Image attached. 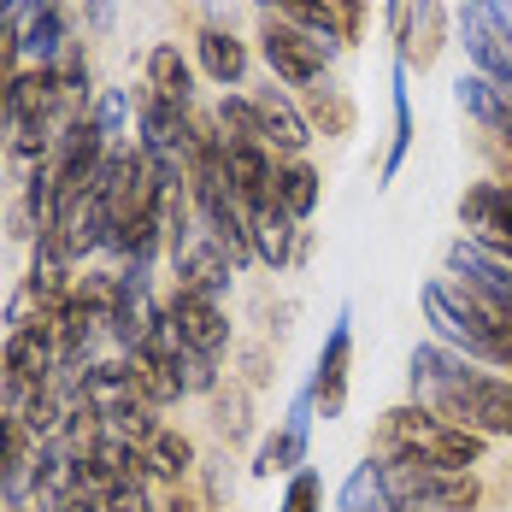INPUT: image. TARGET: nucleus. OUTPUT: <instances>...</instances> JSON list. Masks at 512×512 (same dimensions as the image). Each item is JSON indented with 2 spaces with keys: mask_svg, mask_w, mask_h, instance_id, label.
Returning a JSON list of instances; mask_svg holds the SVG:
<instances>
[{
  "mask_svg": "<svg viewBox=\"0 0 512 512\" xmlns=\"http://www.w3.org/2000/svg\"><path fill=\"white\" fill-rule=\"evenodd\" d=\"M418 307L442 348L477 359V365H495V371H512V318L495 312L483 295H471L454 277H430L418 289Z\"/></svg>",
  "mask_w": 512,
  "mask_h": 512,
  "instance_id": "obj_2",
  "label": "nucleus"
},
{
  "mask_svg": "<svg viewBox=\"0 0 512 512\" xmlns=\"http://www.w3.org/2000/svg\"><path fill=\"white\" fill-rule=\"evenodd\" d=\"M448 277L465 283L471 295H483L495 312H507V318H512V265H507V259L483 254L477 242L454 236V242H448Z\"/></svg>",
  "mask_w": 512,
  "mask_h": 512,
  "instance_id": "obj_11",
  "label": "nucleus"
},
{
  "mask_svg": "<svg viewBox=\"0 0 512 512\" xmlns=\"http://www.w3.org/2000/svg\"><path fill=\"white\" fill-rule=\"evenodd\" d=\"M336 507H342V512H395V507H389V489H383V460H377V454H371V460H359L354 471H348V483H342Z\"/></svg>",
  "mask_w": 512,
  "mask_h": 512,
  "instance_id": "obj_26",
  "label": "nucleus"
},
{
  "mask_svg": "<svg viewBox=\"0 0 512 512\" xmlns=\"http://www.w3.org/2000/svg\"><path fill=\"white\" fill-rule=\"evenodd\" d=\"M383 460V489L395 512H477L483 483L477 471H448L418 454H377Z\"/></svg>",
  "mask_w": 512,
  "mask_h": 512,
  "instance_id": "obj_4",
  "label": "nucleus"
},
{
  "mask_svg": "<svg viewBox=\"0 0 512 512\" xmlns=\"http://www.w3.org/2000/svg\"><path fill=\"white\" fill-rule=\"evenodd\" d=\"M12 401H18V377H12V365L0 354V412H12Z\"/></svg>",
  "mask_w": 512,
  "mask_h": 512,
  "instance_id": "obj_36",
  "label": "nucleus"
},
{
  "mask_svg": "<svg viewBox=\"0 0 512 512\" xmlns=\"http://www.w3.org/2000/svg\"><path fill=\"white\" fill-rule=\"evenodd\" d=\"M201 483H206V507L212 512L230 507V495H236V483H230V460H201Z\"/></svg>",
  "mask_w": 512,
  "mask_h": 512,
  "instance_id": "obj_31",
  "label": "nucleus"
},
{
  "mask_svg": "<svg viewBox=\"0 0 512 512\" xmlns=\"http://www.w3.org/2000/svg\"><path fill=\"white\" fill-rule=\"evenodd\" d=\"M112 18H118V12H112V0H83V24H89L95 36L112 30Z\"/></svg>",
  "mask_w": 512,
  "mask_h": 512,
  "instance_id": "obj_34",
  "label": "nucleus"
},
{
  "mask_svg": "<svg viewBox=\"0 0 512 512\" xmlns=\"http://www.w3.org/2000/svg\"><path fill=\"white\" fill-rule=\"evenodd\" d=\"M407 18H412V0H383V24H389V36H395V42L407 36Z\"/></svg>",
  "mask_w": 512,
  "mask_h": 512,
  "instance_id": "obj_35",
  "label": "nucleus"
},
{
  "mask_svg": "<svg viewBox=\"0 0 512 512\" xmlns=\"http://www.w3.org/2000/svg\"><path fill=\"white\" fill-rule=\"evenodd\" d=\"M159 512H212V507H206V495H195V489L183 483V489H171V495H165V507H159Z\"/></svg>",
  "mask_w": 512,
  "mask_h": 512,
  "instance_id": "obj_33",
  "label": "nucleus"
},
{
  "mask_svg": "<svg viewBox=\"0 0 512 512\" xmlns=\"http://www.w3.org/2000/svg\"><path fill=\"white\" fill-rule=\"evenodd\" d=\"M295 101H301V118L312 124V136H330V142L354 136L359 106H354V95H348L330 71H324V77H312L307 89H295Z\"/></svg>",
  "mask_w": 512,
  "mask_h": 512,
  "instance_id": "obj_13",
  "label": "nucleus"
},
{
  "mask_svg": "<svg viewBox=\"0 0 512 512\" xmlns=\"http://www.w3.org/2000/svg\"><path fill=\"white\" fill-rule=\"evenodd\" d=\"M224 171H230V189H236V201H242L248 224H254V212L271 206L277 154H271V148H259V142H224Z\"/></svg>",
  "mask_w": 512,
  "mask_h": 512,
  "instance_id": "obj_12",
  "label": "nucleus"
},
{
  "mask_svg": "<svg viewBox=\"0 0 512 512\" xmlns=\"http://www.w3.org/2000/svg\"><path fill=\"white\" fill-rule=\"evenodd\" d=\"M171 371H177V383H183V395H212L218 383H224V359H206L195 348H171Z\"/></svg>",
  "mask_w": 512,
  "mask_h": 512,
  "instance_id": "obj_28",
  "label": "nucleus"
},
{
  "mask_svg": "<svg viewBox=\"0 0 512 512\" xmlns=\"http://www.w3.org/2000/svg\"><path fill=\"white\" fill-rule=\"evenodd\" d=\"M448 42V6L442 0H412V18H407V36L395 42V59L407 71H430L436 53Z\"/></svg>",
  "mask_w": 512,
  "mask_h": 512,
  "instance_id": "obj_20",
  "label": "nucleus"
},
{
  "mask_svg": "<svg viewBox=\"0 0 512 512\" xmlns=\"http://www.w3.org/2000/svg\"><path fill=\"white\" fill-rule=\"evenodd\" d=\"M106 512H159V501L148 495V483H112L101 495Z\"/></svg>",
  "mask_w": 512,
  "mask_h": 512,
  "instance_id": "obj_30",
  "label": "nucleus"
},
{
  "mask_svg": "<svg viewBox=\"0 0 512 512\" xmlns=\"http://www.w3.org/2000/svg\"><path fill=\"white\" fill-rule=\"evenodd\" d=\"M277 512H324V477L301 465V471H289V483H283V507Z\"/></svg>",
  "mask_w": 512,
  "mask_h": 512,
  "instance_id": "obj_29",
  "label": "nucleus"
},
{
  "mask_svg": "<svg viewBox=\"0 0 512 512\" xmlns=\"http://www.w3.org/2000/svg\"><path fill=\"white\" fill-rule=\"evenodd\" d=\"M42 6H48V0H0V24H6V30H24Z\"/></svg>",
  "mask_w": 512,
  "mask_h": 512,
  "instance_id": "obj_32",
  "label": "nucleus"
},
{
  "mask_svg": "<svg viewBox=\"0 0 512 512\" xmlns=\"http://www.w3.org/2000/svg\"><path fill=\"white\" fill-rule=\"evenodd\" d=\"M142 89H148V95H159L165 106H183V112H195V65L183 59V48H177V42H154V48H148Z\"/></svg>",
  "mask_w": 512,
  "mask_h": 512,
  "instance_id": "obj_18",
  "label": "nucleus"
},
{
  "mask_svg": "<svg viewBox=\"0 0 512 512\" xmlns=\"http://www.w3.org/2000/svg\"><path fill=\"white\" fill-rule=\"evenodd\" d=\"M254 6H259V12H271V0H254Z\"/></svg>",
  "mask_w": 512,
  "mask_h": 512,
  "instance_id": "obj_38",
  "label": "nucleus"
},
{
  "mask_svg": "<svg viewBox=\"0 0 512 512\" xmlns=\"http://www.w3.org/2000/svg\"><path fill=\"white\" fill-rule=\"evenodd\" d=\"M312 418H318V407H312V383H301V389H295V401H289V412L277 418V430L259 442L254 477H277V471H301V465H307Z\"/></svg>",
  "mask_w": 512,
  "mask_h": 512,
  "instance_id": "obj_10",
  "label": "nucleus"
},
{
  "mask_svg": "<svg viewBox=\"0 0 512 512\" xmlns=\"http://www.w3.org/2000/svg\"><path fill=\"white\" fill-rule=\"evenodd\" d=\"M460 230H465V242H477L483 254L512 265V189L507 183H495V177L471 183L460 195Z\"/></svg>",
  "mask_w": 512,
  "mask_h": 512,
  "instance_id": "obj_6",
  "label": "nucleus"
},
{
  "mask_svg": "<svg viewBox=\"0 0 512 512\" xmlns=\"http://www.w3.org/2000/svg\"><path fill=\"white\" fill-rule=\"evenodd\" d=\"M77 36H71V6L65 0H48L24 30H18V65L24 71H53V59L71 48Z\"/></svg>",
  "mask_w": 512,
  "mask_h": 512,
  "instance_id": "obj_16",
  "label": "nucleus"
},
{
  "mask_svg": "<svg viewBox=\"0 0 512 512\" xmlns=\"http://www.w3.org/2000/svg\"><path fill=\"white\" fill-rule=\"evenodd\" d=\"M165 259H171V271H177V289L206 295V301H224V295H230V283H236V265H230V254L206 236L201 224H195L189 236H177V242L165 248Z\"/></svg>",
  "mask_w": 512,
  "mask_h": 512,
  "instance_id": "obj_7",
  "label": "nucleus"
},
{
  "mask_svg": "<svg viewBox=\"0 0 512 512\" xmlns=\"http://www.w3.org/2000/svg\"><path fill=\"white\" fill-rule=\"evenodd\" d=\"M248 42L230 30V24H201L195 30V71L212 77L218 89H242V77H248Z\"/></svg>",
  "mask_w": 512,
  "mask_h": 512,
  "instance_id": "obj_15",
  "label": "nucleus"
},
{
  "mask_svg": "<svg viewBox=\"0 0 512 512\" xmlns=\"http://www.w3.org/2000/svg\"><path fill=\"white\" fill-rule=\"evenodd\" d=\"M454 42L465 48V65L477 71V77H489V83H501L512 95V53L507 42L489 30V18L477 12V6H460V24H454Z\"/></svg>",
  "mask_w": 512,
  "mask_h": 512,
  "instance_id": "obj_14",
  "label": "nucleus"
},
{
  "mask_svg": "<svg viewBox=\"0 0 512 512\" xmlns=\"http://www.w3.org/2000/svg\"><path fill=\"white\" fill-rule=\"evenodd\" d=\"M254 106H259V118H265V130H271V154L277 159H295L312 148V124L301 118V101L289 89L265 83V89H254Z\"/></svg>",
  "mask_w": 512,
  "mask_h": 512,
  "instance_id": "obj_17",
  "label": "nucleus"
},
{
  "mask_svg": "<svg viewBox=\"0 0 512 512\" xmlns=\"http://www.w3.org/2000/svg\"><path fill=\"white\" fill-rule=\"evenodd\" d=\"M206 401H212V430H218L224 448H242V442L254 436V389H248L236 371H230V383H218Z\"/></svg>",
  "mask_w": 512,
  "mask_h": 512,
  "instance_id": "obj_24",
  "label": "nucleus"
},
{
  "mask_svg": "<svg viewBox=\"0 0 512 512\" xmlns=\"http://www.w3.org/2000/svg\"><path fill=\"white\" fill-rule=\"evenodd\" d=\"M130 118H136L130 89H95V101H89V124H95V136H101L106 148H124V142H130Z\"/></svg>",
  "mask_w": 512,
  "mask_h": 512,
  "instance_id": "obj_27",
  "label": "nucleus"
},
{
  "mask_svg": "<svg viewBox=\"0 0 512 512\" xmlns=\"http://www.w3.org/2000/svg\"><path fill=\"white\" fill-rule=\"evenodd\" d=\"M377 454H418V460H436V465H448V471H477L483 454H489V436H477L465 424H448V418H436L430 407L407 401V407L383 412Z\"/></svg>",
  "mask_w": 512,
  "mask_h": 512,
  "instance_id": "obj_3",
  "label": "nucleus"
},
{
  "mask_svg": "<svg viewBox=\"0 0 512 512\" xmlns=\"http://www.w3.org/2000/svg\"><path fill=\"white\" fill-rule=\"evenodd\" d=\"M59 512H106V507H101V495H77V501H65Z\"/></svg>",
  "mask_w": 512,
  "mask_h": 512,
  "instance_id": "obj_37",
  "label": "nucleus"
},
{
  "mask_svg": "<svg viewBox=\"0 0 512 512\" xmlns=\"http://www.w3.org/2000/svg\"><path fill=\"white\" fill-rule=\"evenodd\" d=\"M454 101L465 106V118L483 130V136H501L512 124V95L501 83H489V77H477V71H465L460 83H454Z\"/></svg>",
  "mask_w": 512,
  "mask_h": 512,
  "instance_id": "obj_23",
  "label": "nucleus"
},
{
  "mask_svg": "<svg viewBox=\"0 0 512 512\" xmlns=\"http://www.w3.org/2000/svg\"><path fill=\"white\" fill-rule=\"evenodd\" d=\"M271 201L283 206L295 224H307L312 212H318V201H324V177L307 165V154L295 159H277V177H271Z\"/></svg>",
  "mask_w": 512,
  "mask_h": 512,
  "instance_id": "obj_22",
  "label": "nucleus"
},
{
  "mask_svg": "<svg viewBox=\"0 0 512 512\" xmlns=\"http://www.w3.org/2000/svg\"><path fill=\"white\" fill-rule=\"evenodd\" d=\"M342 53L348 48L330 42V36H312L301 24H283V18L259 12V59L271 65V77H277L283 89H307L312 77H324Z\"/></svg>",
  "mask_w": 512,
  "mask_h": 512,
  "instance_id": "obj_5",
  "label": "nucleus"
},
{
  "mask_svg": "<svg viewBox=\"0 0 512 512\" xmlns=\"http://www.w3.org/2000/svg\"><path fill=\"white\" fill-rule=\"evenodd\" d=\"M142 460H148V477H154V483H165V489H183V483L201 471L195 442H189L177 424H159L154 436H148V448H142Z\"/></svg>",
  "mask_w": 512,
  "mask_h": 512,
  "instance_id": "obj_21",
  "label": "nucleus"
},
{
  "mask_svg": "<svg viewBox=\"0 0 512 512\" xmlns=\"http://www.w3.org/2000/svg\"><path fill=\"white\" fill-rule=\"evenodd\" d=\"M165 324L183 348H195L206 359H224L230 354V312L224 301H206V295H189V289H171L165 301Z\"/></svg>",
  "mask_w": 512,
  "mask_h": 512,
  "instance_id": "obj_8",
  "label": "nucleus"
},
{
  "mask_svg": "<svg viewBox=\"0 0 512 512\" xmlns=\"http://www.w3.org/2000/svg\"><path fill=\"white\" fill-rule=\"evenodd\" d=\"M412 71L395 59V71H389V106H395V136H389V154H383V183H395L401 177V165L412 154Z\"/></svg>",
  "mask_w": 512,
  "mask_h": 512,
  "instance_id": "obj_25",
  "label": "nucleus"
},
{
  "mask_svg": "<svg viewBox=\"0 0 512 512\" xmlns=\"http://www.w3.org/2000/svg\"><path fill=\"white\" fill-rule=\"evenodd\" d=\"M407 377L418 407H430L448 424H465L489 442H512V377H495L442 342H418L407 359Z\"/></svg>",
  "mask_w": 512,
  "mask_h": 512,
  "instance_id": "obj_1",
  "label": "nucleus"
},
{
  "mask_svg": "<svg viewBox=\"0 0 512 512\" xmlns=\"http://www.w3.org/2000/svg\"><path fill=\"white\" fill-rule=\"evenodd\" d=\"M307 254V230L271 201L265 212H254V259L265 271H289L295 259Z\"/></svg>",
  "mask_w": 512,
  "mask_h": 512,
  "instance_id": "obj_19",
  "label": "nucleus"
},
{
  "mask_svg": "<svg viewBox=\"0 0 512 512\" xmlns=\"http://www.w3.org/2000/svg\"><path fill=\"white\" fill-rule=\"evenodd\" d=\"M348 383H354V312H336L324 354L312 365V407L318 418H342L348 412Z\"/></svg>",
  "mask_w": 512,
  "mask_h": 512,
  "instance_id": "obj_9",
  "label": "nucleus"
}]
</instances>
